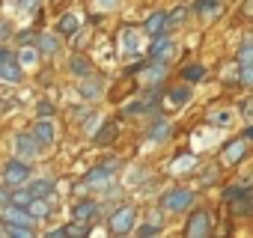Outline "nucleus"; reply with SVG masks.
I'll return each mask as SVG.
<instances>
[{
  "instance_id": "obj_36",
  "label": "nucleus",
  "mask_w": 253,
  "mask_h": 238,
  "mask_svg": "<svg viewBox=\"0 0 253 238\" xmlns=\"http://www.w3.org/2000/svg\"><path fill=\"white\" fill-rule=\"evenodd\" d=\"M9 202V191L6 188H0V205H6Z\"/></svg>"
},
{
  "instance_id": "obj_31",
  "label": "nucleus",
  "mask_w": 253,
  "mask_h": 238,
  "mask_svg": "<svg viewBox=\"0 0 253 238\" xmlns=\"http://www.w3.org/2000/svg\"><path fill=\"white\" fill-rule=\"evenodd\" d=\"M81 92H84V95H89V98H92V95H98V83H89V86H86V83H84V89H81Z\"/></svg>"
},
{
  "instance_id": "obj_26",
  "label": "nucleus",
  "mask_w": 253,
  "mask_h": 238,
  "mask_svg": "<svg viewBox=\"0 0 253 238\" xmlns=\"http://www.w3.org/2000/svg\"><path fill=\"white\" fill-rule=\"evenodd\" d=\"M182 75H185V80H191V83H194V80H200L206 72H203V66H185V69H182Z\"/></svg>"
},
{
  "instance_id": "obj_5",
  "label": "nucleus",
  "mask_w": 253,
  "mask_h": 238,
  "mask_svg": "<svg viewBox=\"0 0 253 238\" xmlns=\"http://www.w3.org/2000/svg\"><path fill=\"white\" fill-rule=\"evenodd\" d=\"M247 155V137H241V140H232V143H226V149L220 152V164H238L241 158Z\"/></svg>"
},
{
  "instance_id": "obj_8",
  "label": "nucleus",
  "mask_w": 253,
  "mask_h": 238,
  "mask_svg": "<svg viewBox=\"0 0 253 238\" xmlns=\"http://www.w3.org/2000/svg\"><path fill=\"white\" fill-rule=\"evenodd\" d=\"M0 78H3L6 83H18V80H21V66L15 63V57L0 63Z\"/></svg>"
},
{
  "instance_id": "obj_11",
  "label": "nucleus",
  "mask_w": 253,
  "mask_h": 238,
  "mask_svg": "<svg viewBox=\"0 0 253 238\" xmlns=\"http://www.w3.org/2000/svg\"><path fill=\"white\" fill-rule=\"evenodd\" d=\"M146 33H149V36H161V33H167V15H164V12L149 15V21H146Z\"/></svg>"
},
{
  "instance_id": "obj_30",
  "label": "nucleus",
  "mask_w": 253,
  "mask_h": 238,
  "mask_svg": "<svg viewBox=\"0 0 253 238\" xmlns=\"http://www.w3.org/2000/svg\"><path fill=\"white\" fill-rule=\"evenodd\" d=\"M152 137H161V140H164V137H167V122H158V125L152 128Z\"/></svg>"
},
{
  "instance_id": "obj_37",
  "label": "nucleus",
  "mask_w": 253,
  "mask_h": 238,
  "mask_svg": "<svg viewBox=\"0 0 253 238\" xmlns=\"http://www.w3.org/2000/svg\"><path fill=\"white\" fill-rule=\"evenodd\" d=\"M98 6L101 9H110V6H116V0H98Z\"/></svg>"
},
{
  "instance_id": "obj_22",
  "label": "nucleus",
  "mask_w": 253,
  "mask_h": 238,
  "mask_svg": "<svg viewBox=\"0 0 253 238\" xmlns=\"http://www.w3.org/2000/svg\"><path fill=\"white\" fill-rule=\"evenodd\" d=\"M72 75L86 78V75H89V60H86V57H75V60H72Z\"/></svg>"
},
{
  "instance_id": "obj_17",
  "label": "nucleus",
  "mask_w": 253,
  "mask_h": 238,
  "mask_svg": "<svg viewBox=\"0 0 253 238\" xmlns=\"http://www.w3.org/2000/svg\"><path fill=\"white\" fill-rule=\"evenodd\" d=\"M57 30H60L63 36H72V33L78 30V15H63L60 24H57Z\"/></svg>"
},
{
  "instance_id": "obj_38",
  "label": "nucleus",
  "mask_w": 253,
  "mask_h": 238,
  "mask_svg": "<svg viewBox=\"0 0 253 238\" xmlns=\"http://www.w3.org/2000/svg\"><path fill=\"white\" fill-rule=\"evenodd\" d=\"M36 3H39V0H21V6H24V9H33Z\"/></svg>"
},
{
  "instance_id": "obj_40",
  "label": "nucleus",
  "mask_w": 253,
  "mask_h": 238,
  "mask_svg": "<svg viewBox=\"0 0 253 238\" xmlns=\"http://www.w3.org/2000/svg\"><path fill=\"white\" fill-rule=\"evenodd\" d=\"M0 235H6V226H0Z\"/></svg>"
},
{
  "instance_id": "obj_2",
  "label": "nucleus",
  "mask_w": 253,
  "mask_h": 238,
  "mask_svg": "<svg viewBox=\"0 0 253 238\" xmlns=\"http://www.w3.org/2000/svg\"><path fill=\"white\" fill-rule=\"evenodd\" d=\"M211 232V214L209 211H194L188 226H185V235L188 238H206Z\"/></svg>"
},
{
  "instance_id": "obj_19",
  "label": "nucleus",
  "mask_w": 253,
  "mask_h": 238,
  "mask_svg": "<svg viewBox=\"0 0 253 238\" xmlns=\"http://www.w3.org/2000/svg\"><path fill=\"white\" fill-rule=\"evenodd\" d=\"M113 137H116V125L113 122H107L98 134H95V146H104V143H113Z\"/></svg>"
},
{
  "instance_id": "obj_32",
  "label": "nucleus",
  "mask_w": 253,
  "mask_h": 238,
  "mask_svg": "<svg viewBox=\"0 0 253 238\" xmlns=\"http://www.w3.org/2000/svg\"><path fill=\"white\" fill-rule=\"evenodd\" d=\"M214 3H217V0H200V3H197V9H200V12H206V9H211Z\"/></svg>"
},
{
  "instance_id": "obj_29",
  "label": "nucleus",
  "mask_w": 253,
  "mask_h": 238,
  "mask_svg": "<svg viewBox=\"0 0 253 238\" xmlns=\"http://www.w3.org/2000/svg\"><path fill=\"white\" fill-rule=\"evenodd\" d=\"M33 51H36V48H24V51L18 54V57H21V63H33V60H36V54H33Z\"/></svg>"
},
{
  "instance_id": "obj_14",
  "label": "nucleus",
  "mask_w": 253,
  "mask_h": 238,
  "mask_svg": "<svg viewBox=\"0 0 253 238\" xmlns=\"http://www.w3.org/2000/svg\"><path fill=\"white\" fill-rule=\"evenodd\" d=\"M170 51H173V42H170L167 36H161V39H155V45H152V60H167Z\"/></svg>"
},
{
  "instance_id": "obj_6",
  "label": "nucleus",
  "mask_w": 253,
  "mask_h": 238,
  "mask_svg": "<svg viewBox=\"0 0 253 238\" xmlns=\"http://www.w3.org/2000/svg\"><path fill=\"white\" fill-rule=\"evenodd\" d=\"M27 176H30V167L24 164V161H9L6 164V170H3V179H6V185H21V182H27Z\"/></svg>"
},
{
  "instance_id": "obj_27",
  "label": "nucleus",
  "mask_w": 253,
  "mask_h": 238,
  "mask_svg": "<svg viewBox=\"0 0 253 238\" xmlns=\"http://www.w3.org/2000/svg\"><path fill=\"white\" fill-rule=\"evenodd\" d=\"M122 42H125V48H128V51H137V36H134L131 30L122 33Z\"/></svg>"
},
{
  "instance_id": "obj_20",
  "label": "nucleus",
  "mask_w": 253,
  "mask_h": 238,
  "mask_svg": "<svg viewBox=\"0 0 253 238\" xmlns=\"http://www.w3.org/2000/svg\"><path fill=\"white\" fill-rule=\"evenodd\" d=\"M6 235H12V238H30L33 229L24 226V223H6Z\"/></svg>"
},
{
  "instance_id": "obj_34",
  "label": "nucleus",
  "mask_w": 253,
  "mask_h": 238,
  "mask_svg": "<svg viewBox=\"0 0 253 238\" xmlns=\"http://www.w3.org/2000/svg\"><path fill=\"white\" fill-rule=\"evenodd\" d=\"M9 36V24L6 21H0V39H6Z\"/></svg>"
},
{
  "instance_id": "obj_39",
  "label": "nucleus",
  "mask_w": 253,
  "mask_h": 238,
  "mask_svg": "<svg viewBox=\"0 0 253 238\" xmlns=\"http://www.w3.org/2000/svg\"><path fill=\"white\" fill-rule=\"evenodd\" d=\"M247 137H250V140H253V125H250V128H247Z\"/></svg>"
},
{
  "instance_id": "obj_28",
  "label": "nucleus",
  "mask_w": 253,
  "mask_h": 238,
  "mask_svg": "<svg viewBox=\"0 0 253 238\" xmlns=\"http://www.w3.org/2000/svg\"><path fill=\"white\" fill-rule=\"evenodd\" d=\"M241 83H253V63L241 66Z\"/></svg>"
},
{
  "instance_id": "obj_9",
  "label": "nucleus",
  "mask_w": 253,
  "mask_h": 238,
  "mask_svg": "<svg viewBox=\"0 0 253 238\" xmlns=\"http://www.w3.org/2000/svg\"><path fill=\"white\" fill-rule=\"evenodd\" d=\"M15 152H18L21 158H33V155H36V137L18 134V137H15Z\"/></svg>"
},
{
  "instance_id": "obj_4",
  "label": "nucleus",
  "mask_w": 253,
  "mask_h": 238,
  "mask_svg": "<svg viewBox=\"0 0 253 238\" xmlns=\"http://www.w3.org/2000/svg\"><path fill=\"white\" fill-rule=\"evenodd\" d=\"M3 223H24V226H30V220H36L24 205H15V202H6L3 205V217H0Z\"/></svg>"
},
{
  "instance_id": "obj_23",
  "label": "nucleus",
  "mask_w": 253,
  "mask_h": 238,
  "mask_svg": "<svg viewBox=\"0 0 253 238\" xmlns=\"http://www.w3.org/2000/svg\"><path fill=\"white\" fill-rule=\"evenodd\" d=\"M57 48H60L57 36H39V51H45V54H54Z\"/></svg>"
},
{
  "instance_id": "obj_10",
  "label": "nucleus",
  "mask_w": 253,
  "mask_h": 238,
  "mask_svg": "<svg viewBox=\"0 0 253 238\" xmlns=\"http://www.w3.org/2000/svg\"><path fill=\"white\" fill-rule=\"evenodd\" d=\"M113 173H116V164H101V167H95L92 173H86V185L107 182V179H113Z\"/></svg>"
},
{
  "instance_id": "obj_25",
  "label": "nucleus",
  "mask_w": 253,
  "mask_h": 238,
  "mask_svg": "<svg viewBox=\"0 0 253 238\" xmlns=\"http://www.w3.org/2000/svg\"><path fill=\"white\" fill-rule=\"evenodd\" d=\"M238 63H241V66H250V63H253V42H244V45H241Z\"/></svg>"
},
{
  "instance_id": "obj_13",
  "label": "nucleus",
  "mask_w": 253,
  "mask_h": 238,
  "mask_svg": "<svg viewBox=\"0 0 253 238\" xmlns=\"http://www.w3.org/2000/svg\"><path fill=\"white\" fill-rule=\"evenodd\" d=\"M95 211H98L95 202H78V205H75V220H78V223H89V220L95 217Z\"/></svg>"
},
{
  "instance_id": "obj_1",
  "label": "nucleus",
  "mask_w": 253,
  "mask_h": 238,
  "mask_svg": "<svg viewBox=\"0 0 253 238\" xmlns=\"http://www.w3.org/2000/svg\"><path fill=\"white\" fill-rule=\"evenodd\" d=\"M134 220H137V208H134V205H122V208H116V211L107 217V226H110V232L125 235V232L134 229Z\"/></svg>"
},
{
  "instance_id": "obj_35",
  "label": "nucleus",
  "mask_w": 253,
  "mask_h": 238,
  "mask_svg": "<svg viewBox=\"0 0 253 238\" xmlns=\"http://www.w3.org/2000/svg\"><path fill=\"white\" fill-rule=\"evenodd\" d=\"M244 116H247V119H253V98L244 104Z\"/></svg>"
},
{
  "instance_id": "obj_18",
  "label": "nucleus",
  "mask_w": 253,
  "mask_h": 238,
  "mask_svg": "<svg viewBox=\"0 0 253 238\" xmlns=\"http://www.w3.org/2000/svg\"><path fill=\"white\" fill-rule=\"evenodd\" d=\"M167 98H170V104H173V107H182V104L191 98V92H188L185 86H176V89H170V92H167Z\"/></svg>"
},
{
  "instance_id": "obj_33",
  "label": "nucleus",
  "mask_w": 253,
  "mask_h": 238,
  "mask_svg": "<svg viewBox=\"0 0 253 238\" xmlns=\"http://www.w3.org/2000/svg\"><path fill=\"white\" fill-rule=\"evenodd\" d=\"M158 229H161V223H158V226H143L140 235H158Z\"/></svg>"
},
{
  "instance_id": "obj_7",
  "label": "nucleus",
  "mask_w": 253,
  "mask_h": 238,
  "mask_svg": "<svg viewBox=\"0 0 253 238\" xmlns=\"http://www.w3.org/2000/svg\"><path fill=\"white\" fill-rule=\"evenodd\" d=\"M33 137H36V143H42V146H51V143H54V128H51L48 119H39V122L33 125Z\"/></svg>"
},
{
  "instance_id": "obj_12",
  "label": "nucleus",
  "mask_w": 253,
  "mask_h": 238,
  "mask_svg": "<svg viewBox=\"0 0 253 238\" xmlns=\"http://www.w3.org/2000/svg\"><path fill=\"white\" fill-rule=\"evenodd\" d=\"M229 202H232L235 214H253V191H247V194H241V197H235Z\"/></svg>"
},
{
  "instance_id": "obj_15",
  "label": "nucleus",
  "mask_w": 253,
  "mask_h": 238,
  "mask_svg": "<svg viewBox=\"0 0 253 238\" xmlns=\"http://www.w3.org/2000/svg\"><path fill=\"white\" fill-rule=\"evenodd\" d=\"M27 211H30L33 217H39V220H45L51 208H48V202H45L42 197H33V199H30V205H27Z\"/></svg>"
},
{
  "instance_id": "obj_24",
  "label": "nucleus",
  "mask_w": 253,
  "mask_h": 238,
  "mask_svg": "<svg viewBox=\"0 0 253 238\" xmlns=\"http://www.w3.org/2000/svg\"><path fill=\"white\" fill-rule=\"evenodd\" d=\"M51 188H54V185H51L48 179H39V182L30 185V194H33V197H45V194H51Z\"/></svg>"
},
{
  "instance_id": "obj_21",
  "label": "nucleus",
  "mask_w": 253,
  "mask_h": 238,
  "mask_svg": "<svg viewBox=\"0 0 253 238\" xmlns=\"http://www.w3.org/2000/svg\"><path fill=\"white\" fill-rule=\"evenodd\" d=\"M209 122L211 125H232V110H214L209 116Z\"/></svg>"
},
{
  "instance_id": "obj_3",
  "label": "nucleus",
  "mask_w": 253,
  "mask_h": 238,
  "mask_svg": "<svg viewBox=\"0 0 253 238\" xmlns=\"http://www.w3.org/2000/svg\"><path fill=\"white\" fill-rule=\"evenodd\" d=\"M164 208H170V211H185L191 202H194V194L191 191H185V188H176V191H170V194H164Z\"/></svg>"
},
{
  "instance_id": "obj_16",
  "label": "nucleus",
  "mask_w": 253,
  "mask_h": 238,
  "mask_svg": "<svg viewBox=\"0 0 253 238\" xmlns=\"http://www.w3.org/2000/svg\"><path fill=\"white\" fill-rule=\"evenodd\" d=\"M30 199H33V194H30V188L24 191V188H15V191H9V202H15V205H30Z\"/></svg>"
}]
</instances>
